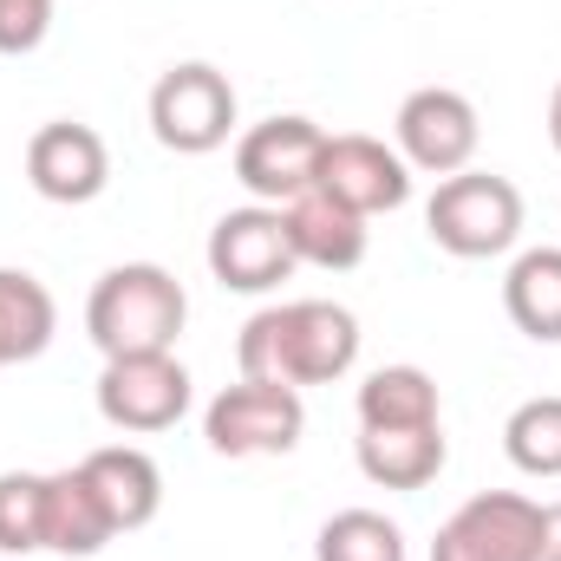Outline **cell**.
Masks as SVG:
<instances>
[{
    "mask_svg": "<svg viewBox=\"0 0 561 561\" xmlns=\"http://www.w3.org/2000/svg\"><path fill=\"white\" fill-rule=\"evenodd\" d=\"M359 359V320L340 300H280L262 307L242 340H236V366L242 379H268V386H333L346 379Z\"/></svg>",
    "mask_w": 561,
    "mask_h": 561,
    "instance_id": "1",
    "label": "cell"
},
{
    "mask_svg": "<svg viewBox=\"0 0 561 561\" xmlns=\"http://www.w3.org/2000/svg\"><path fill=\"white\" fill-rule=\"evenodd\" d=\"M190 320V294L183 280L157 262H118L92 280L85 300V333L105 359L125 353H176V333Z\"/></svg>",
    "mask_w": 561,
    "mask_h": 561,
    "instance_id": "2",
    "label": "cell"
},
{
    "mask_svg": "<svg viewBox=\"0 0 561 561\" xmlns=\"http://www.w3.org/2000/svg\"><path fill=\"white\" fill-rule=\"evenodd\" d=\"M424 229L444 255L457 262H490L510 255L523 236V190L496 170H457L431 190L424 203Z\"/></svg>",
    "mask_w": 561,
    "mask_h": 561,
    "instance_id": "3",
    "label": "cell"
},
{
    "mask_svg": "<svg viewBox=\"0 0 561 561\" xmlns=\"http://www.w3.org/2000/svg\"><path fill=\"white\" fill-rule=\"evenodd\" d=\"M150 131L176 157H209L236 131V85L209 59H183L150 85Z\"/></svg>",
    "mask_w": 561,
    "mask_h": 561,
    "instance_id": "4",
    "label": "cell"
},
{
    "mask_svg": "<svg viewBox=\"0 0 561 561\" xmlns=\"http://www.w3.org/2000/svg\"><path fill=\"white\" fill-rule=\"evenodd\" d=\"M307 431V405L294 386H268V379H242L222 386L203 412V437L216 457H287Z\"/></svg>",
    "mask_w": 561,
    "mask_h": 561,
    "instance_id": "5",
    "label": "cell"
},
{
    "mask_svg": "<svg viewBox=\"0 0 561 561\" xmlns=\"http://www.w3.org/2000/svg\"><path fill=\"white\" fill-rule=\"evenodd\" d=\"M190 412V373L176 353H125V359H105L99 373V419L112 431H170V424Z\"/></svg>",
    "mask_w": 561,
    "mask_h": 561,
    "instance_id": "6",
    "label": "cell"
},
{
    "mask_svg": "<svg viewBox=\"0 0 561 561\" xmlns=\"http://www.w3.org/2000/svg\"><path fill=\"white\" fill-rule=\"evenodd\" d=\"M320 150H327V131L300 112H280V118H262L249 125L242 144H236V183L255 196V203H294L300 190H313L320 176Z\"/></svg>",
    "mask_w": 561,
    "mask_h": 561,
    "instance_id": "7",
    "label": "cell"
},
{
    "mask_svg": "<svg viewBox=\"0 0 561 561\" xmlns=\"http://www.w3.org/2000/svg\"><path fill=\"white\" fill-rule=\"evenodd\" d=\"M209 275L222 280L229 294H268L300 268L294 242H287V216L275 203H249V209H229L216 229H209Z\"/></svg>",
    "mask_w": 561,
    "mask_h": 561,
    "instance_id": "8",
    "label": "cell"
},
{
    "mask_svg": "<svg viewBox=\"0 0 561 561\" xmlns=\"http://www.w3.org/2000/svg\"><path fill=\"white\" fill-rule=\"evenodd\" d=\"M536 542H542V503L516 490H483L437 529L431 561H536Z\"/></svg>",
    "mask_w": 561,
    "mask_h": 561,
    "instance_id": "9",
    "label": "cell"
},
{
    "mask_svg": "<svg viewBox=\"0 0 561 561\" xmlns=\"http://www.w3.org/2000/svg\"><path fill=\"white\" fill-rule=\"evenodd\" d=\"M392 131H399V157L424 170V176H457V170H470V157H477V144H483V125H477V105L463 99V92H450V85H419L405 105H399V118H392Z\"/></svg>",
    "mask_w": 561,
    "mask_h": 561,
    "instance_id": "10",
    "label": "cell"
},
{
    "mask_svg": "<svg viewBox=\"0 0 561 561\" xmlns=\"http://www.w3.org/2000/svg\"><path fill=\"white\" fill-rule=\"evenodd\" d=\"M313 190H327L353 216H386V209H405L412 203V163L399 157V144L366 138V131H340V138H327V150H320Z\"/></svg>",
    "mask_w": 561,
    "mask_h": 561,
    "instance_id": "11",
    "label": "cell"
},
{
    "mask_svg": "<svg viewBox=\"0 0 561 561\" xmlns=\"http://www.w3.org/2000/svg\"><path fill=\"white\" fill-rule=\"evenodd\" d=\"M26 183L46 196V203H99L105 183H112V150L92 125H72V118H53L26 138Z\"/></svg>",
    "mask_w": 561,
    "mask_h": 561,
    "instance_id": "12",
    "label": "cell"
},
{
    "mask_svg": "<svg viewBox=\"0 0 561 561\" xmlns=\"http://www.w3.org/2000/svg\"><path fill=\"white\" fill-rule=\"evenodd\" d=\"M79 470L99 490V503H105V516H112L118 536L157 523V510H163V470L150 463V450H138V444H99V450L79 457Z\"/></svg>",
    "mask_w": 561,
    "mask_h": 561,
    "instance_id": "13",
    "label": "cell"
},
{
    "mask_svg": "<svg viewBox=\"0 0 561 561\" xmlns=\"http://www.w3.org/2000/svg\"><path fill=\"white\" fill-rule=\"evenodd\" d=\"M280 216H287V242H294V255L307 268L346 275V268L366 262V216H353L327 190H300L294 203H280Z\"/></svg>",
    "mask_w": 561,
    "mask_h": 561,
    "instance_id": "14",
    "label": "cell"
},
{
    "mask_svg": "<svg viewBox=\"0 0 561 561\" xmlns=\"http://www.w3.org/2000/svg\"><path fill=\"white\" fill-rule=\"evenodd\" d=\"M359 470L379 490H424L444 470V424H399V431H359Z\"/></svg>",
    "mask_w": 561,
    "mask_h": 561,
    "instance_id": "15",
    "label": "cell"
},
{
    "mask_svg": "<svg viewBox=\"0 0 561 561\" xmlns=\"http://www.w3.org/2000/svg\"><path fill=\"white\" fill-rule=\"evenodd\" d=\"M112 536H118V529H112L99 490L85 483V470H79V463H72V470H53V477H46V549L85 561V556H99Z\"/></svg>",
    "mask_w": 561,
    "mask_h": 561,
    "instance_id": "16",
    "label": "cell"
},
{
    "mask_svg": "<svg viewBox=\"0 0 561 561\" xmlns=\"http://www.w3.org/2000/svg\"><path fill=\"white\" fill-rule=\"evenodd\" d=\"M59 333V307L46 294V280L26 268H0V366H26L53 346Z\"/></svg>",
    "mask_w": 561,
    "mask_h": 561,
    "instance_id": "17",
    "label": "cell"
},
{
    "mask_svg": "<svg viewBox=\"0 0 561 561\" xmlns=\"http://www.w3.org/2000/svg\"><path fill=\"white\" fill-rule=\"evenodd\" d=\"M503 307L516 320V333L561 346V249H529L510 262L503 275Z\"/></svg>",
    "mask_w": 561,
    "mask_h": 561,
    "instance_id": "18",
    "label": "cell"
},
{
    "mask_svg": "<svg viewBox=\"0 0 561 561\" xmlns=\"http://www.w3.org/2000/svg\"><path fill=\"white\" fill-rule=\"evenodd\" d=\"M399 424H437V379L424 366H379L359 386V431H399Z\"/></svg>",
    "mask_w": 561,
    "mask_h": 561,
    "instance_id": "19",
    "label": "cell"
},
{
    "mask_svg": "<svg viewBox=\"0 0 561 561\" xmlns=\"http://www.w3.org/2000/svg\"><path fill=\"white\" fill-rule=\"evenodd\" d=\"M313 561H405V529L379 510H340L320 523Z\"/></svg>",
    "mask_w": 561,
    "mask_h": 561,
    "instance_id": "20",
    "label": "cell"
},
{
    "mask_svg": "<svg viewBox=\"0 0 561 561\" xmlns=\"http://www.w3.org/2000/svg\"><path fill=\"white\" fill-rule=\"evenodd\" d=\"M503 450L523 477H561V399H523L503 424Z\"/></svg>",
    "mask_w": 561,
    "mask_h": 561,
    "instance_id": "21",
    "label": "cell"
},
{
    "mask_svg": "<svg viewBox=\"0 0 561 561\" xmlns=\"http://www.w3.org/2000/svg\"><path fill=\"white\" fill-rule=\"evenodd\" d=\"M46 549V477L39 470H0V556Z\"/></svg>",
    "mask_w": 561,
    "mask_h": 561,
    "instance_id": "22",
    "label": "cell"
},
{
    "mask_svg": "<svg viewBox=\"0 0 561 561\" xmlns=\"http://www.w3.org/2000/svg\"><path fill=\"white\" fill-rule=\"evenodd\" d=\"M46 33H53V0H0V53L7 59L39 53Z\"/></svg>",
    "mask_w": 561,
    "mask_h": 561,
    "instance_id": "23",
    "label": "cell"
},
{
    "mask_svg": "<svg viewBox=\"0 0 561 561\" xmlns=\"http://www.w3.org/2000/svg\"><path fill=\"white\" fill-rule=\"evenodd\" d=\"M536 561H561V503L542 510V542H536Z\"/></svg>",
    "mask_w": 561,
    "mask_h": 561,
    "instance_id": "24",
    "label": "cell"
},
{
    "mask_svg": "<svg viewBox=\"0 0 561 561\" xmlns=\"http://www.w3.org/2000/svg\"><path fill=\"white\" fill-rule=\"evenodd\" d=\"M549 144H556V157H561V79H556V92H549Z\"/></svg>",
    "mask_w": 561,
    "mask_h": 561,
    "instance_id": "25",
    "label": "cell"
}]
</instances>
